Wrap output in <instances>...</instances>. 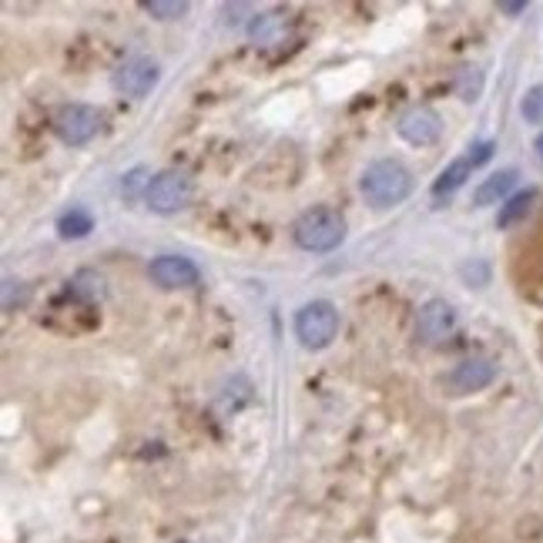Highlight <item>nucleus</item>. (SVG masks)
I'll list each match as a JSON object with an SVG mask.
<instances>
[{
    "mask_svg": "<svg viewBox=\"0 0 543 543\" xmlns=\"http://www.w3.org/2000/svg\"><path fill=\"white\" fill-rule=\"evenodd\" d=\"M520 114L530 121V125H543V84H533V88L523 94Z\"/></svg>",
    "mask_w": 543,
    "mask_h": 543,
    "instance_id": "17",
    "label": "nucleus"
},
{
    "mask_svg": "<svg viewBox=\"0 0 543 543\" xmlns=\"http://www.w3.org/2000/svg\"><path fill=\"white\" fill-rule=\"evenodd\" d=\"M148 275L161 289H192V285H198V265L185 255H158Z\"/></svg>",
    "mask_w": 543,
    "mask_h": 543,
    "instance_id": "10",
    "label": "nucleus"
},
{
    "mask_svg": "<svg viewBox=\"0 0 543 543\" xmlns=\"http://www.w3.org/2000/svg\"><path fill=\"white\" fill-rule=\"evenodd\" d=\"M463 275H466V282H473V285H487L490 269H487V262H470V265H463Z\"/></svg>",
    "mask_w": 543,
    "mask_h": 543,
    "instance_id": "18",
    "label": "nucleus"
},
{
    "mask_svg": "<svg viewBox=\"0 0 543 543\" xmlns=\"http://www.w3.org/2000/svg\"><path fill=\"white\" fill-rule=\"evenodd\" d=\"M517 171L507 168V171H497V175H490V178H483L480 181V188L473 192V202L476 205H497L503 202V198L510 195V188L517 185Z\"/></svg>",
    "mask_w": 543,
    "mask_h": 543,
    "instance_id": "11",
    "label": "nucleus"
},
{
    "mask_svg": "<svg viewBox=\"0 0 543 543\" xmlns=\"http://www.w3.org/2000/svg\"><path fill=\"white\" fill-rule=\"evenodd\" d=\"M493 158V141H483V145H476L473 148V155H470V165H487V161Z\"/></svg>",
    "mask_w": 543,
    "mask_h": 543,
    "instance_id": "19",
    "label": "nucleus"
},
{
    "mask_svg": "<svg viewBox=\"0 0 543 543\" xmlns=\"http://www.w3.org/2000/svg\"><path fill=\"white\" fill-rule=\"evenodd\" d=\"M141 7H145L151 17H158V21H175V17L188 14L185 0H145Z\"/></svg>",
    "mask_w": 543,
    "mask_h": 543,
    "instance_id": "16",
    "label": "nucleus"
},
{
    "mask_svg": "<svg viewBox=\"0 0 543 543\" xmlns=\"http://www.w3.org/2000/svg\"><path fill=\"white\" fill-rule=\"evenodd\" d=\"M339 332V312L332 302L316 299L295 312V336L306 349H326Z\"/></svg>",
    "mask_w": 543,
    "mask_h": 543,
    "instance_id": "3",
    "label": "nucleus"
},
{
    "mask_svg": "<svg viewBox=\"0 0 543 543\" xmlns=\"http://www.w3.org/2000/svg\"><path fill=\"white\" fill-rule=\"evenodd\" d=\"M68 285H71L74 299H81V302H94V299H101V295H104V279L98 272H88V269L74 275Z\"/></svg>",
    "mask_w": 543,
    "mask_h": 543,
    "instance_id": "15",
    "label": "nucleus"
},
{
    "mask_svg": "<svg viewBox=\"0 0 543 543\" xmlns=\"http://www.w3.org/2000/svg\"><path fill=\"white\" fill-rule=\"evenodd\" d=\"M500 11L503 14H523L527 11V4H500Z\"/></svg>",
    "mask_w": 543,
    "mask_h": 543,
    "instance_id": "21",
    "label": "nucleus"
},
{
    "mask_svg": "<svg viewBox=\"0 0 543 543\" xmlns=\"http://www.w3.org/2000/svg\"><path fill=\"white\" fill-rule=\"evenodd\" d=\"M453 329H456V312H453L450 302L430 299L423 309H419V316H416V336L423 339V342L436 346V342H443Z\"/></svg>",
    "mask_w": 543,
    "mask_h": 543,
    "instance_id": "9",
    "label": "nucleus"
},
{
    "mask_svg": "<svg viewBox=\"0 0 543 543\" xmlns=\"http://www.w3.org/2000/svg\"><path fill=\"white\" fill-rule=\"evenodd\" d=\"M493 379H497V366H493L490 359L476 356V359H463L460 366H456L453 373L443 379V383L453 396H470V393L487 389Z\"/></svg>",
    "mask_w": 543,
    "mask_h": 543,
    "instance_id": "7",
    "label": "nucleus"
},
{
    "mask_svg": "<svg viewBox=\"0 0 543 543\" xmlns=\"http://www.w3.org/2000/svg\"><path fill=\"white\" fill-rule=\"evenodd\" d=\"M54 131L64 145L81 148L101 131V111L91 108V104H64V108L54 114Z\"/></svg>",
    "mask_w": 543,
    "mask_h": 543,
    "instance_id": "5",
    "label": "nucleus"
},
{
    "mask_svg": "<svg viewBox=\"0 0 543 543\" xmlns=\"http://www.w3.org/2000/svg\"><path fill=\"white\" fill-rule=\"evenodd\" d=\"M295 242L306 252H332L346 238V222L336 208H309L295 218Z\"/></svg>",
    "mask_w": 543,
    "mask_h": 543,
    "instance_id": "2",
    "label": "nucleus"
},
{
    "mask_svg": "<svg viewBox=\"0 0 543 543\" xmlns=\"http://www.w3.org/2000/svg\"><path fill=\"white\" fill-rule=\"evenodd\" d=\"M470 158H456L450 161V168H443V175L433 181V195L436 198H443V195H453V192H460V188L466 185V178H470Z\"/></svg>",
    "mask_w": 543,
    "mask_h": 543,
    "instance_id": "12",
    "label": "nucleus"
},
{
    "mask_svg": "<svg viewBox=\"0 0 543 543\" xmlns=\"http://www.w3.org/2000/svg\"><path fill=\"white\" fill-rule=\"evenodd\" d=\"M192 178L185 171H161L148 181L145 188V198L151 205V212L158 215H171V212H181L188 202H192Z\"/></svg>",
    "mask_w": 543,
    "mask_h": 543,
    "instance_id": "4",
    "label": "nucleus"
},
{
    "mask_svg": "<svg viewBox=\"0 0 543 543\" xmlns=\"http://www.w3.org/2000/svg\"><path fill=\"white\" fill-rule=\"evenodd\" d=\"M158 84V64L151 57H128L118 71H114V88L125 98H145Z\"/></svg>",
    "mask_w": 543,
    "mask_h": 543,
    "instance_id": "8",
    "label": "nucleus"
},
{
    "mask_svg": "<svg viewBox=\"0 0 543 543\" xmlns=\"http://www.w3.org/2000/svg\"><path fill=\"white\" fill-rule=\"evenodd\" d=\"M396 131H399V138L409 141V145L426 148L443 135V118L433 108H426V104H413V108H406L399 114Z\"/></svg>",
    "mask_w": 543,
    "mask_h": 543,
    "instance_id": "6",
    "label": "nucleus"
},
{
    "mask_svg": "<svg viewBox=\"0 0 543 543\" xmlns=\"http://www.w3.org/2000/svg\"><path fill=\"white\" fill-rule=\"evenodd\" d=\"M57 232L64 238H84L88 232H94V218H91V212H84V208H71V212L61 215Z\"/></svg>",
    "mask_w": 543,
    "mask_h": 543,
    "instance_id": "14",
    "label": "nucleus"
},
{
    "mask_svg": "<svg viewBox=\"0 0 543 543\" xmlns=\"http://www.w3.org/2000/svg\"><path fill=\"white\" fill-rule=\"evenodd\" d=\"M533 151H537L540 165H543V135H537V141H533Z\"/></svg>",
    "mask_w": 543,
    "mask_h": 543,
    "instance_id": "22",
    "label": "nucleus"
},
{
    "mask_svg": "<svg viewBox=\"0 0 543 543\" xmlns=\"http://www.w3.org/2000/svg\"><path fill=\"white\" fill-rule=\"evenodd\" d=\"M533 198H537V192H520V195L507 198V205H503L500 215H497V225L510 228V225L523 222V218L530 215V208H533Z\"/></svg>",
    "mask_w": 543,
    "mask_h": 543,
    "instance_id": "13",
    "label": "nucleus"
},
{
    "mask_svg": "<svg viewBox=\"0 0 543 543\" xmlns=\"http://www.w3.org/2000/svg\"><path fill=\"white\" fill-rule=\"evenodd\" d=\"M359 188L373 208H393L399 202H406L409 192H413V175H409L399 161L383 158V161H373V165L362 171Z\"/></svg>",
    "mask_w": 543,
    "mask_h": 543,
    "instance_id": "1",
    "label": "nucleus"
},
{
    "mask_svg": "<svg viewBox=\"0 0 543 543\" xmlns=\"http://www.w3.org/2000/svg\"><path fill=\"white\" fill-rule=\"evenodd\" d=\"M141 175H145V171H141V168H135V171H131V175H128V185H125V195H128V198H135L138 185H141Z\"/></svg>",
    "mask_w": 543,
    "mask_h": 543,
    "instance_id": "20",
    "label": "nucleus"
}]
</instances>
